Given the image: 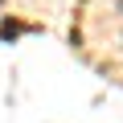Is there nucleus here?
<instances>
[{
  "mask_svg": "<svg viewBox=\"0 0 123 123\" xmlns=\"http://www.w3.org/2000/svg\"><path fill=\"white\" fill-rule=\"evenodd\" d=\"M21 33V25H12V21H4V25H0V37H17Z\"/></svg>",
  "mask_w": 123,
  "mask_h": 123,
  "instance_id": "nucleus-1",
  "label": "nucleus"
},
{
  "mask_svg": "<svg viewBox=\"0 0 123 123\" xmlns=\"http://www.w3.org/2000/svg\"><path fill=\"white\" fill-rule=\"evenodd\" d=\"M115 8H119V12H123V0H119V4H115Z\"/></svg>",
  "mask_w": 123,
  "mask_h": 123,
  "instance_id": "nucleus-2",
  "label": "nucleus"
},
{
  "mask_svg": "<svg viewBox=\"0 0 123 123\" xmlns=\"http://www.w3.org/2000/svg\"><path fill=\"white\" fill-rule=\"evenodd\" d=\"M0 4H4V0H0Z\"/></svg>",
  "mask_w": 123,
  "mask_h": 123,
  "instance_id": "nucleus-3",
  "label": "nucleus"
}]
</instances>
